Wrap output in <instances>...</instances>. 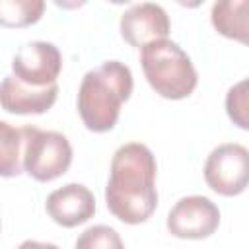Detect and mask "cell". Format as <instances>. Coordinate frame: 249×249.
Listing matches in <instances>:
<instances>
[{"label":"cell","mask_w":249,"mask_h":249,"mask_svg":"<svg viewBox=\"0 0 249 249\" xmlns=\"http://www.w3.org/2000/svg\"><path fill=\"white\" fill-rule=\"evenodd\" d=\"M105 202L109 212L124 224L146 222L158 206L156 158L146 144L128 142L111 160Z\"/></svg>","instance_id":"6da1fadb"},{"label":"cell","mask_w":249,"mask_h":249,"mask_svg":"<svg viewBox=\"0 0 249 249\" xmlns=\"http://www.w3.org/2000/svg\"><path fill=\"white\" fill-rule=\"evenodd\" d=\"M21 171V130L0 121V177H18Z\"/></svg>","instance_id":"4fadbf2b"},{"label":"cell","mask_w":249,"mask_h":249,"mask_svg":"<svg viewBox=\"0 0 249 249\" xmlns=\"http://www.w3.org/2000/svg\"><path fill=\"white\" fill-rule=\"evenodd\" d=\"M16 249H60L54 243H47V241H35V239H25L21 241Z\"/></svg>","instance_id":"2e32d148"},{"label":"cell","mask_w":249,"mask_h":249,"mask_svg":"<svg viewBox=\"0 0 249 249\" xmlns=\"http://www.w3.org/2000/svg\"><path fill=\"white\" fill-rule=\"evenodd\" d=\"M21 167L35 181L49 183L64 175L72 163V146L62 132L23 126Z\"/></svg>","instance_id":"277c9868"},{"label":"cell","mask_w":249,"mask_h":249,"mask_svg":"<svg viewBox=\"0 0 249 249\" xmlns=\"http://www.w3.org/2000/svg\"><path fill=\"white\" fill-rule=\"evenodd\" d=\"M45 210L54 224L62 228H74L88 222L95 214V198L86 185L68 183L60 189H54L47 196Z\"/></svg>","instance_id":"9c48e42d"},{"label":"cell","mask_w":249,"mask_h":249,"mask_svg":"<svg viewBox=\"0 0 249 249\" xmlns=\"http://www.w3.org/2000/svg\"><path fill=\"white\" fill-rule=\"evenodd\" d=\"M132 72L119 60H105L88 70L78 89V113L91 132L115 128L121 107L132 93Z\"/></svg>","instance_id":"7a4b0ae2"},{"label":"cell","mask_w":249,"mask_h":249,"mask_svg":"<svg viewBox=\"0 0 249 249\" xmlns=\"http://www.w3.org/2000/svg\"><path fill=\"white\" fill-rule=\"evenodd\" d=\"M165 226L179 239H206L220 226V210L208 196L189 195L171 206Z\"/></svg>","instance_id":"8992f818"},{"label":"cell","mask_w":249,"mask_h":249,"mask_svg":"<svg viewBox=\"0 0 249 249\" xmlns=\"http://www.w3.org/2000/svg\"><path fill=\"white\" fill-rule=\"evenodd\" d=\"M58 95V84L31 88L8 74L0 82V107L12 115H41L47 113Z\"/></svg>","instance_id":"30bf717a"},{"label":"cell","mask_w":249,"mask_h":249,"mask_svg":"<svg viewBox=\"0 0 249 249\" xmlns=\"http://www.w3.org/2000/svg\"><path fill=\"white\" fill-rule=\"evenodd\" d=\"M62 70V54L49 41H29L12 58V76L31 88L56 84Z\"/></svg>","instance_id":"52a82bcc"},{"label":"cell","mask_w":249,"mask_h":249,"mask_svg":"<svg viewBox=\"0 0 249 249\" xmlns=\"http://www.w3.org/2000/svg\"><path fill=\"white\" fill-rule=\"evenodd\" d=\"M140 64L150 88L165 99H185L198 84L191 56L171 39L144 45L140 49Z\"/></svg>","instance_id":"3957f363"},{"label":"cell","mask_w":249,"mask_h":249,"mask_svg":"<svg viewBox=\"0 0 249 249\" xmlns=\"http://www.w3.org/2000/svg\"><path fill=\"white\" fill-rule=\"evenodd\" d=\"M206 185L222 196H237L249 181V150L237 142L216 146L204 161Z\"/></svg>","instance_id":"5b68a950"},{"label":"cell","mask_w":249,"mask_h":249,"mask_svg":"<svg viewBox=\"0 0 249 249\" xmlns=\"http://www.w3.org/2000/svg\"><path fill=\"white\" fill-rule=\"evenodd\" d=\"M169 29L171 23L167 12L156 2L132 4L121 14L119 19L121 37L136 49H142L158 39H167Z\"/></svg>","instance_id":"ba28073f"},{"label":"cell","mask_w":249,"mask_h":249,"mask_svg":"<svg viewBox=\"0 0 249 249\" xmlns=\"http://www.w3.org/2000/svg\"><path fill=\"white\" fill-rule=\"evenodd\" d=\"M226 111L228 117L239 128H249V103H247V80H239L228 89L226 95Z\"/></svg>","instance_id":"9a60e30c"},{"label":"cell","mask_w":249,"mask_h":249,"mask_svg":"<svg viewBox=\"0 0 249 249\" xmlns=\"http://www.w3.org/2000/svg\"><path fill=\"white\" fill-rule=\"evenodd\" d=\"M247 0H222L212 4L210 19L214 29L233 41L247 43L249 39V25H247Z\"/></svg>","instance_id":"8fae6325"},{"label":"cell","mask_w":249,"mask_h":249,"mask_svg":"<svg viewBox=\"0 0 249 249\" xmlns=\"http://www.w3.org/2000/svg\"><path fill=\"white\" fill-rule=\"evenodd\" d=\"M43 12V0H0V25L10 29L27 27L37 23Z\"/></svg>","instance_id":"7c38bea8"},{"label":"cell","mask_w":249,"mask_h":249,"mask_svg":"<svg viewBox=\"0 0 249 249\" xmlns=\"http://www.w3.org/2000/svg\"><path fill=\"white\" fill-rule=\"evenodd\" d=\"M74 249H124V243L117 230L105 224H97L89 226L78 235Z\"/></svg>","instance_id":"5bb4252c"}]
</instances>
